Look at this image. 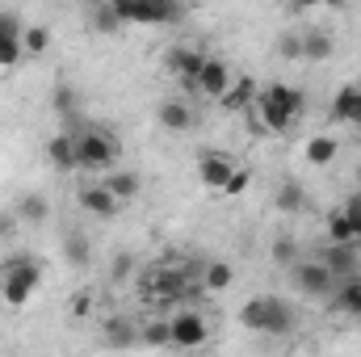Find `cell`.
Returning a JSON list of instances; mask_svg holds the SVG:
<instances>
[{"label":"cell","instance_id":"obj_33","mask_svg":"<svg viewBox=\"0 0 361 357\" xmlns=\"http://www.w3.org/2000/svg\"><path fill=\"white\" fill-rule=\"evenodd\" d=\"M143 345H156V349L173 345V337H169V324H147V328H143Z\"/></svg>","mask_w":361,"mask_h":357},{"label":"cell","instance_id":"obj_23","mask_svg":"<svg viewBox=\"0 0 361 357\" xmlns=\"http://www.w3.org/2000/svg\"><path fill=\"white\" fill-rule=\"evenodd\" d=\"M231 282H235V273L227 261H210L206 273H202V290H210V294H223V290H231Z\"/></svg>","mask_w":361,"mask_h":357},{"label":"cell","instance_id":"obj_34","mask_svg":"<svg viewBox=\"0 0 361 357\" xmlns=\"http://www.w3.org/2000/svg\"><path fill=\"white\" fill-rule=\"evenodd\" d=\"M130 269H135V257H130V253H118V257H114V265H109V277H114V282H126V277H130Z\"/></svg>","mask_w":361,"mask_h":357},{"label":"cell","instance_id":"obj_3","mask_svg":"<svg viewBox=\"0 0 361 357\" xmlns=\"http://www.w3.org/2000/svg\"><path fill=\"white\" fill-rule=\"evenodd\" d=\"M118 139L109 135V131H101V126H85V131H76V164L80 169H89V173H109L114 164H118Z\"/></svg>","mask_w":361,"mask_h":357},{"label":"cell","instance_id":"obj_21","mask_svg":"<svg viewBox=\"0 0 361 357\" xmlns=\"http://www.w3.org/2000/svg\"><path fill=\"white\" fill-rule=\"evenodd\" d=\"M332 51H336V38L328 34V30H307L302 34V59H332Z\"/></svg>","mask_w":361,"mask_h":357},{"label":"cell","instance_id":"obj_36","mask_svg":"<svg viewBox=\"0 0 361 357\" xmlns=\"http://www.w3.org/2000/svg\"><path fill=\"white\" fill-rule=\"evenodd\" d=\"M345 214L353 219V231H357V244H361V189L349 198V202H345Z\"/></svg>","mask_w":361,"mask_h":357},{"label":"cell","instance_id":"obj_30","mask_svg":"<svg viewBox=\"0 0 361 357\" xmlns=\"http://www.w3.org/2000/svg\"><path fill=\"white\" fill-rule=\"evenodd\" d=\"M277 55L281 59H302V34H281L277 38Z\"/></svg>","mask_w":361,"mask_h":357},{"label":"cell","instance_id":"obj_39","mask_svg":"<svg viewBox=\"0 0 361 357\" xmlns=\"http://www.w3.org/2000/svg\"><path fill=\"white\" fill-rule=\"evenodd\" d=\"M357 277H361V257H357Z\"/></svg>","mask_w":361,"mask_h":357},{"label":"cell","instance_id":"obj_31","mask_svg":"<svg viewBox=\"0 0 361 357\" xmlns=\"http://www.w3.org/2000/svg\"><path fill=\"white\" fill-rule=\"evenodd\" d=\"M248 185H252V173H248V169H235V173L227 177V185H223V193H227V198H240V193H248Z\"/></svg>","mask_w":361,"mask_h":357},{"label":"cell","instance_id":"obj_9","mask_svg":"<svg viewBox=\"0 0 361 357\" xmlns=\"http://www.w3.org/2000/svg\"><path fill=\"white\" fill-rule=\"evenodd\" d=\"M21 21L13 13H0V68H13L25 59V42H21Z\"/></svg>","mask_w":361,"mask_h":357},{"label":"cell","instance_id":"obj_19","mask_svg":"<svg viewBox=\"0 0 361 357\" xmlns=\"http://www.w3.org/2000/svg\"><path fill=\"white\" fill-rule=\"evenodd\" d=\"M336 156H341L336 135H311V139H307V164H311V169H328Z\"/></svg>","mask_w":361,"mask_h":357},{"label":"cell","instance_id":"obj_6","mask_svg":"<svg viewBox=\"0 0 361 357\" xmlns=\"http://www.w3.org/2000/svg\"><path fill=\"white\" fill-rule=\"evenodd\" d=\"M336 282H341V277L324 265L319 257H311V261H298V265H294V286H298L307 298H328V303H332Z\"/></svg>","mask_w":361,"mask_h":357},{"label":"cell","instance_id":"obj_5","mask_svg":"<svg viewBox=\"0 0 361 357\" xmlns=\"http://www.w3.org/2000/svg\"><path fill=\"white\" fill-rule=\"evenodd\" d=\"M122 25H173L185 0H109Z\"/></svg>","mask_w":361,"mask_h":357},{"label":"cell","instance_id":"obj_10","mask_svg":"<svg viewBox=\"0 0 361 357\" xmlns=\"http://www.w3.org/2000/svg\"><path fill=\"white\" fill-rule=\"evenodd\" d=\"M202 59H206V55H202L197 47H173V51L164 55V68L177 76L185 89H193V80H197V72H202Z\"/></svg>","mask_w":361,"mask_h":357},{"label":"cell","instance_id":"obj_27","mask_svg":"<svg viewBox=\"0 0 361 357\" xmlns=\"http://www.w3.org/2000/svg\"><path fill=\"white\" fill-rule=\"evenodd\" d=\"M21 42H25V55H47L51 30L47 25H30V30H21Z\"/></svg>","mask_w":361,"mask_h":357},{"label":"cell","instance_id":"obj_14","mask_svg":"<svg viewBox=\"0 0 361 357\" xmlns=\"http://www.w3.org/2000/svg\"><path fill=\"white\" fill-rule=\"evenodd\" d=\"M332 122H349V126L361 122V85L336 89V97H332Z\"/></svg>","mask_w":361,"mask_h":357},{"label":"cell","instance_id":"obj_38","mask_svg":"<svg viewBox=\"0 0 361 357\" xmlns=\"http://www.w3.org/2000/svg\"><path fill=\"white\" fill-rule=\"evenodd\" d=\"M92 311V298L89 294H76V298H72V315H89Z\"/></svg>","mask_w":361,"mask_h":357},{"label":"cell","instance_id":"obj_13","mask_svg":"<svg viewBox=\"0 0 361 357\" xmlns=\"http://www.w3.org/2000/svg\"><path fill=\"white\" fill-rule=\"evenodd\" d=\"M315 257L332 269L336 277H353V273H357V248H353V244H336V240H332V244H328L324 253H315Z\"/></svg>","mask_w":361,"mask_h":357},{"label":"cell","instance_id":"obj_2","mask_svg":"<svg viewBox=\"0 0 361 357\" xmlns=\"http://www.w3.org/2000/svg\"><path fill=\"white\" fill-rule=\"evenodd\" d=\"M42 286V265L34 257H13L8 265L0 269V298L8 307H21L34 298V290Z\"/></svg>","mask_w":361,"mask_h":357},{"label":"cell","instance_id":"obj_25","mask_svg":"<svg viewBox=\"0 0 361 357\" xmlns=\"http://www.w3.org/2000/svg\"><path fill=\"white\" fill-rule=\"evenodd\" d=\"M328 236H332L336 244H357V231H353V219L345 214V206L328 214Z\"/></svg>","mask_w":361,"mask_h":357},{"label":"cell","instance_id":"obj_32","mask_svg":"<svg viewBox=\"0 0 361 357\" xmlns=\"http://www.w3.org/2000/svg\"><path fill=\"white\" fill-rule=\"evenodd\" d=\"M105 341H114V345H130L135 332L126 328V320H109V324H105Z\"/></svg>","mask_w":361,"mask_h":357},{"label":"cell","instance_id":"obj_7","mask_svg":"<svg viewBox=\"0 0 361 357\" xmlns=\"http://www.w3.org/2000/svg\"><path fill=\"white\" fill-rule=\"evenodd\" d=\"M231 68L223 63V59H214V55H206L202 59V72H197V80H193V89L189 92H197V97H210V101H219L223 92L231 89Z\"/></svg>","mask_w":361,"mask_h":357},{"label":"cell","instance_id":"obj_8","mask_svg":"<svg viewBox=\"0 0 361 357\" xmlns=\"http://www.w3.org/2000/svg\"><path fill=\"white\" fill-rule=\"evenodd\" d=\"M169 337H173L177 349H202L206 337H210V328H206V320H202L197 311H177V315L169 320Z\"/></svg>","mask_w":361,"mask_h":357},{"label":"cell","instance_id":"obj_26","mask_svg":"<svg viewBox=\"0 0 361 357\" xmlns=\"http://www.w3.org/2000/svg\"><path fill=\"white\" fill-rule=\"evenodd\" d=\"M63 261L68 265H89V240L80 231H68L63 236Z\"/></svg>","mask_w":361,"mask_h":357},{"label":"cell","instance_id":"obj_28","mask_svg":"<svg viewBox=\"0 0 361 357\" xmlns=\"http://www.w3.org/2000/svg\"><path fill=\"white\" fill-rule=\"evenodd\" d=\"M55 109H59L68 122H76V109H80V101H76V89L59 85V89H55Z\"/></svg>","mask_w":361,"mask_h":357},{"label":"cell","instance_id":"obj_29","mask_svg":"<svg viewBox=\"0 0 361 357\" xmlns=\"http://www.w3.org/2000/svg\"><path fill=\"white\" fill-rule=\"evenodd\" d=\"M92 25L101 30V34H114V30H122V21H118V13H114V4L105 0L97 13H92Z\"/></svg>","mask_w":361,"mask_h":357},{"label":"cell","instance_id":"obj_16","mask_svg":"<svg viewBox=\"0 0 361 357\" xmlns=\"http://www.w3.org/2000/svg\"><path fill=\"white\" fill-rule=\"evenodd\" d=\"M80 206L89 210L92 219H114L122 202H118V198H114L105 185H89V189H80Z\"/></svg>","mask_w":361,"mask_h":357},{"label":"cell","instance_id":"obj_22","mask_svg":"<svg viewBox=\"0 0 361 357\" xmlns=\"http://www.w3.org/2000/svg\"><path fill=\"white\" fill-rule=\"evenodd\" d=\"M273 206H277L281 214H298V210L307 206V189H302L298 181H281L277 193H273Z\"/></svg>","mask_w":361,"mask_h":357},{"label":"cell","instance_id":"obj_24","mask_svg":"<svg viewBox=\"0 0 361 357\" xmlns=\"http://www.w3.org/2000/svg\"><path fill=\"white\" fill-rule=\"evenodd\" d=\"M17 214H21L25 223H47V219H51V202H47L42 193H25L21 206H17Z\"/></svg>","mask_w":361,"mask_h":357},{"label":"cell","instance_id":"obj_12","mask_svg":"<svg viewBox=\"0 0 361 357\" xmlns=\"http://www.w3.org/2000/svg\"><path fill=\"white\" fill-rule=\"evenodd\" d=\"M47 160H51V169H59V173L80 169V164H76V131L51 135V139H47Z\"/></svg>","mask_w":361,"mask_h":357},{"label":"cell","instance_id":"obj_17","mask_svg":"<svg viewBox=\"0 0 361 357\" xmlns=\"http://www.w3.org/2000/svg\"><path fill=\"white\" fill-rule=\"evenodd\" d=\"M257 92H261V85H257L252 76H240V80H231V89L219 97V105L231 109V114H240V109H248V105L257 101Z\"/></svg>","mask_w":361,"mask_h":357},{"label":"cell","instance_id":"obj_40","mask_svg":"<svg viewBox=\"0 0 361 357\" xmlns=\"http://www.w3.org/2000/svg\"><path fill=\"white\" fill-rule=\"evenodd\" d=\"M357 135H361V122H357Z\"/></svg>","mask_w":361,"mask_h":357},{"label":"cell","instance_id":"obj_37","mask_svg":"<svg viewBox=\"0 0 361 357\" xmlns=\"http://www.w3.org/2000/svg\"><path fill=\"white\" fill-rule=\"evenodd\" d=\"M345 0H294L298 13H311V8H341Z\"/></svg>","mask_w":361,"mask_h":357},{"label":"cell","instance_id":"obj_1","mask_svg":"<svg viewBox=\"0 0 361 357\" xmlns=\"http://www.w3.org/2000/svg\"><path fill=\"white\" fill-rule=\"evenodd\" d=\"M302 105H307V97L294 89V85H269V89L257 92V114H261V126H265V131H273V135L290 131V126L298 122Z\"/></svg>","mask_w":361,"mask_h":357},{"label":"cell","instance_id":"obj_35","mask_svg":"<svg viewBox=\"0 0 361 357\" xmlns=\"http://www.w3.org/2000/svg\"><path fill=\"white\" fill-rule=\"evenodd\" d=\"M273 261L277 265H294V240H277L273 244Z\"/></svg>","mask_w":361,"mask_h":357},{"label":"cell","instance_id":"obj_18","mask_svg":"<svg viewBox=\"0 0 361 357\" xmlns=\"http://www.w3.org/2000/svg\"><path fill=\"white\" fill-rule=\"evenodd\" d=\"M101 185H105V189H109L118 202H130V198H139V189H143V185H139V173H130V169H118V164L105 173V181H101Z\"/></svg>","mask_w":361,"mask_h":357},{"label":"cell","instance_id":"obj_20","mask_svg":"<svg viewBox=\"0 0 361 357\" xmlns=\"http://www.w3.org/2000/svg\"><path fill=\"white\" fill-rule=\"evenodd\" d=\"M332 303H336V311H345V315H361V277H357V273L336 282Z\"/></svg>","mask_w":361,"mask_h":357},{"label":"cell","instance_id":"obj_15","mask_svg":"<svg viewBox=\"0 0 361 357\" xmlns=\"http://www.w3.org/2000/svg\"><path fill=\"white\" fill-rule=\"evenodd\" d=\"M156 118H160V126H164V131H173V135H185V131L193 126V109H189L180 97H169V101H160Z\"/></svg>","mask_w":361,"mask_h":357},{"label":"cell","instance_id":"obj_4","mask_svg":"<svg viewBox=\"0 0 361 357\" xmlns=\"http://www.w3.org/2000/svg\"><path fill=\"white\" fill-rule=\"evenodd\" d=\"M240 324H248L252 332H269V337H286L294 328V311L281 298H248L240 307Z\"/></svg>","mask_w":361,"mask_h":357},{"label":"cell","instance_id":"obj_11","mask_svg":"<svg viewBox=\"0 0 361 357\" xmlns=\"http://www.w3.org/2000/svg\"><path fill=\"white\" fill-rule=\"evenodd\" d=\"M231 173H235V164H231L227 152H202V160H197V181H202L206 189H219V193H223V185H227Z\"/></svg>","mask_w":361,"mask_h":357}]
</instances>
